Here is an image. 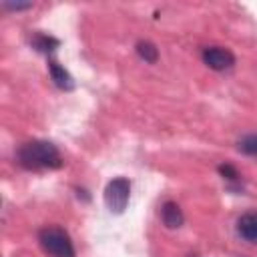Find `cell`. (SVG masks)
I'll use <instances>...</instances> for the list:
<instances>
[{
  "label": "cell",
  "instance_id": "4",
  "mask_svg": "<svg viewBox=\"0 0 257 257\" xmlns=\"http://www.w3.org/2000/svg\"><path fill=\"white\" fill-rule=\"evenodd\" d=\"M203 62L213 70H231L235 66V54L223 46H207L203 50Z\"/></svg>",
  "mask_w": 257,
  "mask_h": 257
},
{
  "label": "cell",
  "instance_id": "5",
  "mask_svg": "<svg viewBox=\"0 0 257 257\" xmlns=\"http://www.w3.org/2000/svg\"><path fill=\"white\" fill-rule=\"evenodd\" d=\"M237 233L251 243H257V211H249L239 217L237 221Z\"/></svg>",
  "mask_w": 257,
  "mask_h": 257
},
{
  "label": "cell",
  "instance_id": "1",
  "mask_svg": "<svg viewBox=\"0 0 257 257\" xmlns=\"http://www.w3.org/2000/svg\"><path fill=\"white\" fill-rule=\"evenodd\" d=\"M16 157H18V163L24 169H30V171H38V169H60L62 167L60 151L50 141H40V139L26 141L18 149Z\"/></svg>",
  "mask_w": 257,
  "mask_h": 257
},
{
  "label": "cell",
  "instance_id": "10",
  "mask_svg": "<svg viewBox=\"0 0 257 257\" xmlns=\"http://www.w3.org/2000/svg\"><path fill=\"white\" fill-rule=\"evenodd\" d=\"M239 151L245 153V155H251V157H257V135H247L243 137L239 143H237Z\"/></svg>",
  "mask_w": 257,
  "mask_h": 257
},
{
  "label": "cell",
  "instance_id": "9",
  "mask_svg": "<svg viewBox=\"0 0 257 257\" xmlns=\"http://www.w3.org/2000/svg\"><path fill=\"white\" fill-rule=\"evenodd\" d=\"M137 54H139L145 62H149V64H155L157 58H159V50H157V46H155L153 42H149V40H141V42H137Z\"/></svg>",
  "mask_w": 257,
  "mask_h": 257
},
{
  "label": "cell",
  "instance_id": "7",
  "mask_svg": "<svg viewBox=\"0 0 257 257\" xmlns=\"http://www.w3.org/2000/svg\"><path fill=\"white\" fill-rule=\"evenodd\" d=\"M48 70H50V78L54 80V84L62 90H72L74 88V80L72 76L68 74V70L64 66H60L56 60H50L48 62Z\"/></svg>",
  "mask_w": 257,
  "mask_h": 257
},
{
  "label": "cell",
  "instance_id": "12",
  "mask_svg": "<svg viewBox=\"0 0 257 257\" xmlns=\"http://www.w3.org/2000/svg\"><path fill=\"white\" fill-rule=\"evenodd\" d=\"M30 6H32V2H26V4H20V2H16V4L4 2V8H8V10H24V8H30Z\"/></svg>",
  "mask_w": 257,
  "mask_h": 257
},
{
  "label": "cell",
  "instance_id": "2",
  "mask_svg": "<svg viewBox=\"0 0 257 257\" xmlns=\"http://www.w3.org/2000/svg\"><path fill=\"white\" fill-rule=\"evenodd\" d=\"M38 241H40V247L52 257H74L76 255L72 239L62 227L52 225V227L40 229Z\"/></svg>",
  "mask_w": 257,
  "mask_h": 257
},
{
  "label": "cell",
  "instance_id": "11",
  "mask_svg": "<svg viewBox=\"0 0 257 257\" xmlns=\"http://www.w3.org/2000/svg\"><path fill=\"white\" fill-rule=\"evenodd\" d=\"M219 173L223 175V179H229V181H237L239 179V173H237V169L235 167H231V165H219Z\"/></svg>",
  "mask_w": 257,
  "mask_h": 257
},
{
  "label": "cell",
  "instance_id": "3",
  "mask_svg": "<svg viewBox=\"0 0 257 257\" xmlns=\"http://www.w3.org/2000/svg\"><path fill=\"white\" fill-rule=\"evenodd\" d=\"M131 199V181L126 177H114L104 187V205L112 213H122Z\"/></svg>",
  "mask_w": 257,
  "mask_h": 257
},
{
  "label": "cell",
  "instance_id": "8",
  "mask_svg": "<svg viewBox=\"0 0 257 257\" xmlns=\"http://www.w3.org/2000/svg\"><path fill=\"white\" fill-rule=\"evenodd\" d=\"M58 40L54 38V36H48V34H34L32 36V46L36 48V50H40V52H52L54 48H58Z\"/></svg>",
  "mask_w": 257,
  "mask_h": 257
},
{
  "label": "cell",
  "instance_id": "6",
  "mask_svg": "<svg viewBox=\"0 0 257 257\" xmlns=\"http://www.w3.org/2000/svg\"><path fill=\"white\" fill-rule=\"evenodd\" d=\"M161 217H163V223H165L169 229H179V227L183 225V221H185L183 211H181V207H179L175 201L163 203V207H161Z\"/></svg>",
  "mask_w": 257,
  "mask_h": 257
}]
</instances>
